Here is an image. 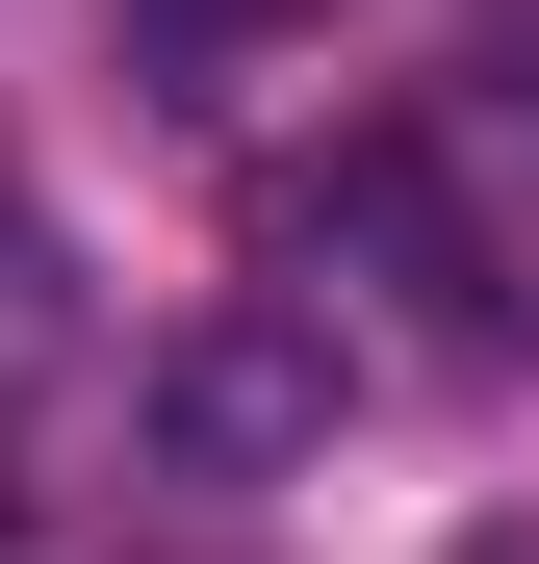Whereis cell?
I'll return each mask as SVG.
<instances>
[{"label": "cell", "mask_w": 539, "mask_h": 564, "mask_svg": "<svg viewBox=\"0 0 539 564\" xmlns=\"http://www.w3.org/2000/svg\"><path fill=\"white\" fill-rule=\"evenodd\" d=\"M334 411H359L334 308H206V334H154V386H129L154 488H283V462H334Z\"/></svg>", "instance_id": "cell-1"}, {"label": "cell", "mask_w": 539, "mask_h": 564, "mask_svg": "<svg viewBox=\"0 0 539 564\" xmlns=\"http://www.w3.org/2000/svg\"><path fill=\"white\" fill-rule=\"evenodd\" d=\"M436 564H539V513H488V539H436Z\"/></svg>", "instance_id": "cell-3"}, {"label": "cell", "mask_w": 539, "mask_h": 564, "mask_svg": "<svg viewBox=\"0 0 539 564\" xmlns=\"http://www.w3.org/2000/svg\"><path fill=\"white\" fill-rule=\"evenodd\" d=\"M104 26H129L154 77H257V52H283V26H334V0H104Z\"/></svg>", "instance_id": "cell-2"}]
</instances>
